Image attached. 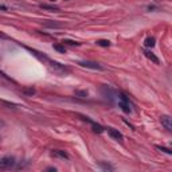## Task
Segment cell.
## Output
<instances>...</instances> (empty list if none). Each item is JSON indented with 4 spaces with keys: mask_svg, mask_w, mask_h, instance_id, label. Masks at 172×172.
<instances>
[{
    "mask_svg": "<svg viewBox=\"0 0 172 172\" xmlns=\"http://www.w3.org/2000/svg\"><path fill=\"white\" fill-rule=\"evenodd\" d=\"M54 50L59 51V53H66L65 46H62V45H54Z\"/></svg>",
    "mask_w": 172,
    "mask_h": 172,
    "instance_id": "5bb4252c",
    "label": "cell"
},
{
    "mask_svg": "<svg viewBox=\"0 0 172 172\" xmlns=\"http://www.w3.org/2000/svg\"><path fill=\"white\" fill-rule=\"evenodd\" d=\"M160 121H162V125L166 128L168 132L172 130V120L170 116H162L160 117Z\"/></svg>",
    "mask_w": 172,
    "mask_h": 172,
    "instance_id": "52a82bcc",
    "label": "cell"
},
{
    "mask_svg": "<svg viewBox=\"0 0 172 172\" xmlns=\"http://www.w3.org/2000/svg\"><path fill=\"white\" fill-rule=\"evenodd\" d=\"M155 38H153V36H148L147 39H145V42H144V45L147 46V47H153L155 46Z\"/></svg>",
    "mask_w": 172,
    "mask_h": 172,
    "instance_id": "30bf717a",
    "label": "cell"
},
{
    "mask_svg": "<svg viewBox=\"0 0 172 172\" xmlns=\"http://www.w3.org/2000/svg\"><path fill=\"white\" fill-rule=\"evenodd\" d=\"M78 65H79V66H82V67L93 69V70H104V67H102L101 65L96 63V62H90V61H83V62H79Z\"/></svg>",
    "mask_w": 172,
    "mask_h": 172,
    "instance_id": "5b68a950",
    "label": "cell"
},
{
    "mask_svg": "<svg viewBox=\"0 0 172 172\" xmlns=\"http://www.w3.org/2000/svg\"><path fill=\"white\" fill-rule=\"evenodd\" d=\"M15 164V159L12 156H4L0 160V170H10Z\"/></svg>",
    "mask_w": 172,
    "mask_h": 172,
    "instance_id": "3957f363",
    "label": "cell"
},
{
    "mask_svg": "<svg viewBox=\"0 0 172 172\" xmlns=\"http://www.w3.org/2000/svg\"><path fill=\"white\" fill-rule=\"evenodd\" d=\"M144 54H145V57H147L148 59H151V61L153 62V63H156V65H159V63H160L159 58H157L153 53H151V51H144Z\"/></svg>",
    "mask_w": 172,
    "mask_h": 172,
    "instance_id": "9c48e42d",
    "label": "cell"
},
{
    "mask_svg": "<svg viewBox=\"0 0 172 172\" xmlns=\"http://www.w3.org/2000/svg\"><path fill=\"white\" fill-rule=\"evenodd\" d=\"M51 156H54V157H58V159H66L67 160L69 159V155L66 153L65 151H61V149H54L53 152H51Z\"/></svg>",
    "mask_w": 172,
    "mask_h": 172,
    "instance_id": "ba28073f",
    "label": "cell"
},
{
    "mask_svg": "<svg viewBox=\"0 0 172 172\" xmlns=\"http://www.w3.org/2000/svg\"><path fill=\"white\" fill-rule=\"evenodd\" d=\"M79 117H81V118L83 120V121H86V122H89L90 124V125H91V128H93V130L94 132H96V133H102V132H104L105 129H104V128H102L101 125H100V124H97V122H94L93 121V120H90L89 118V117H86V116H82V114H78Z\"/></svg>",
    "mask_w": 172,
    "mask_h": 172,
    "instance_id": "277c9868",
    "label": "cell"
},
{
    "mask_svg": "<svg viewBox=\"0 0 172 172\" xmlns=\"http://www.w3.org/2000/svg\"><path fill=\"white\" fill-rule=\"evenodd\" d=\"M120 108L122 109V112L125 113H130L132 109H130V101L129 98H128L125 94H120Z\"/></svg>",
    "mask_w": 172,
    "mask_h": 172,
    "instance_id": "7a4b0ae2",
    "label": "cell"
},
{
    "mask_svg": "<svg viewBox=\"0 0 172 172\" xmlns=\"http://www.w3.org/2000/svg\"><path fill=\"white\" fill-rule=\"evenodd\" d=\"M63 43H66V45H69V46H79V43H78V42L70 41V39H65Z\"/></svg>",
    "mask_w": 172,
    "mask_h": 172,
    "instance_id": "9a60e30c",
    "label": "cell"
},
{
    "mask_svg": "<svg viewBox=\"0 0 172 172\" xmlns=\"http://www.w3.org/2000/svg\"><path fill=\"white\" fill-rule=\"evenodd\" d=\"M39 7L43 8V10H50V11H58V10H59L57 6H49V4H41Z\"/></svg>",
    "mask_w": 172,
    "mask_h": 172,
    "instance_id": "7c38bea8",
    "label": "cell"
},
{
    "mask_svg": "<svg viewBox=\"0 0 172 172\" xmlns=\"http://www.w3.org/2000/svg\"><path fill=\"white\" fill-rule=\"evenodd\" d=\"M96 43L98 46H101V47H109V46H110V42L106 41V39H98Z\"/></svg>",
    "mask_w": 172,
    "mask_h": 172,
    "instance_id": "8fae6325",
    "label": "cell"
},
{
    "mask_svg": "<svg viewBox=\"0 0 172 172\" xmlns=\"http://www.w3.org/2000/svg\"><path fill=\"white\" fill-rule=\"evenodd\" d=\"M78 96H82V97H86L87 96V91H77Z\"/></svg>",
    "mask_w": 172,
    "mask_h": 172,
    "instance_id": "ac0fdd59",
    "label": "cell"
},
{
    "mask_svg": "<svg viewBox=\"0 0 172 172\" xmlns=\"http://www.w3.org/2000/svg\"><path fill=\"white\" fill-rule=\"evenodd\" d=\"M108 133H109V136H110L113 140H116V141H122V134L120 133L117 129H114V128H108Z\"/></svg>",
    "mask_w": 172,
    "mask_h": 172,
    "instance_id": "8992f818",
    "label": "cell"
},
{
    "mask_svg": "<svg viewBox=\"0 0 172 172\" xmlns=\"http://www.w3.org/2000/svg\"><path fill=\"white\" fill-rule=\"evenodd\" d=\"M46 62L50 65V67L57 73H62V74H67V73H70V69H67L66 66L58 63V62H54V61H50V59H47Z\"/></svg>",
    "mask_w": 172,
    "mask_h": 172,
    "instance_id": "6da1fadb",
    "label": "cell"
},
{
    "mask_svg": "<svg viewBox=\"0 0 172 172\" xmlns=\"http://www.w3.org/2000/svg\"><path fill=\"white\" fill-rule=\"evenodd\" d=\"M101 167L104 168V170H110V171L113 170V167H110V166H108V164H104V163L101 164Z\"/></svg>",
    "mask_w": 172,
    "mask_h": 172,
    "instance_id": "e0dca14e",
    "label": "cell"
},
{
    "mask_svg": "<svg viewBox=\"0 0 172 172\" xmlns=\"http://www.w3.org/2000/svg\"><path fill=\"white\" fill-rule=\"evenodd\" d=\"M46 170H47V171H54V172H55V171H57V168H54V167H49V168H46Z\"/></svg>",
    "mask_w": 172,
    "mask_h": 172,
    "instance_id": "d6986e66",
    "label": "cell"
},
{
    "mask_svg": "<svg viewBox=\"0 0 172 172\" xmlns=\"http://www.w3.org/2000/svg\"><path fill=\"white\" fill-rule=\"evenodd\" d=\"M50 2H55V0H50Z\"/></svg>",
    "mask_w": 172,
    "mask_h": 172,
    "instance_id": "7402d4cb",
    "label": "cell"
},
{
    "mask_svg": "<svg viewBox=\"0 0 172 172\" xmlns=\"http://www.w3.org/2000/svg\"><path fill=\"white\" fill-rule=\"evenodd\" d=\"M0 10H2V11H7V7L6 6H0Z\"/></svg>",
    "mask_w": 172,
    "mask_h": 172,
    "instance_id": "ffe728a7",
    "label": "cell"
},
{
    "mask_svg": "<svg viewBox=\"0 0 172 172\" xmlns=\"http://www.w3.org/2000/svg\"><path fill=\"white\" fill-rule=\"evenodd\" d=\"M0 126H2V122H0Z\"/></svg>",
    "mask_w": 172,
    "mask_h": 172,
    "instance_id": "603a6c76",
    "label": "cell"
},
{
    "mask_svg": "<svg viewBox=\"0 0 172 172\" xmlns=\"http://www.w3.org/2000/svg\"><path fill=\"white\" fill-rule=\"evenodd\" d=\"M0 38H6V35L3 34V32H0Z\"/></svg>",
    "mask_w": 172,
    "mask_h": 172,
    "instance_id": "44dd1931",
    "label": "cell"
},
{
    "mask_svg": "<svg viewBox=\"0 0 172 172\" xmlns=\"http://www.w3.org/2000/svg\"><path fill=\"white\" fill-rule=\"evenodd\" d=\"M24 93H26V94H30V96H32V94L35 93V90H34V89H24Z\"/></svg>",
    "mask_w": 172,
    "mask_h": 172,
    "instance_id": "2e32d148",
    "label": "cell"
},
{
    "mask_svg": "<svg viewBox=\"0 0 172 172\" xmlns=\"http://www.w3.org/2000/svg\"><path fill=\"white\" fill-rule=\"evenodd\" d=\"M156 148L159 149V151H162V152H164V153H167V155H171V153H172V151H171V149H168V148H164V147H160V145H156Z\"/></svg>",
    "mask_w": 172,
    "mask_h": 172,
    "instance_id": "4fadbf2b",
    "label": "cell"
}]
</instances>
